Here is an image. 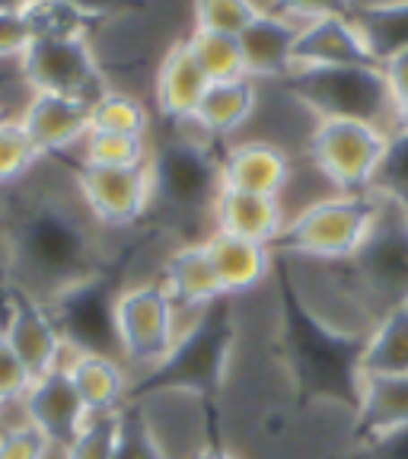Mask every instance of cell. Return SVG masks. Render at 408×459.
Wrapping results in <instances>:
<instances>
[{"instance_id": "obj_3", "label": "cell", "mask_w": 408, "mask_h": 459, "mask_svg": "<svg viewBox=\"0 0 408 459\" xmlns=\"http://www.w3.org/2000/svg\"><path fill=\"white\" fill-rule=\"evenodd\" d=\"M389 134V128L364 118H316L307 134L309 166L332 192H370L386 160Z\"/></svg>"}, {"instance_id": "obj_15", "label": "cell", "mask_w": 408, "mask_h": 459, "mask_svg": "<svg viewBox=\"0 0 408 459\" xmlns=\"http://www.w3.org/2000/svg\"><path fill=\"white\" fill-rule=\"evenodd\" d=\"M297 36H300V26L294 20L265 7V13L239 36L246 77H252L256 83L258 80H291Z\"/></svg>"}, {"instance_id": "obj_1", "label": "cell", "mask_w": 408, "mask_h": 459, "mask_svg": "<svg viewBox=\"0 0 408 459\" xmlns=\"http://www.w3.org/2000/svg\"><path fill=\"white\" fill-rule=\"evenodd\" d=\"M386 201L373 192H329L307 201L274 249L307 262H354L380 223Z\"/></svg>"}, {"instance_id": "obj_24", "label": "cell", "mask_w": 408, "mask_h": 459, "mask_svg": "<svg viewBox=\"0 0 408 459\" xmlns=\"http://www.w3.org/2000/svg\"><path fill=\"white\" fill-rule=\"evenodd\" d=\"M262 13L265 7L258 0H192L195 29H208V32L243 36Z\"/></svg>"}, {"instance_id": "obj_9", "label": "cell", "mask_w": 408, "mask_h": 459, "mask_svg": "<svg viewBox=\"0 0 408 459\" xmlns=\"http://www.w3.org/2000/svg\"><path fill=\"white\" fill-rule=\"evenodd\" d=\"M291 176H294L291 153L265 137L230 143L223 157L217 160V186L233 188V192L281 198L291 186Z\"/></svg>"}, {"instance_id": "obj_6", "label": "cell", "mask_w": 408, "mask_h": 459, "mask_svg": "<svg viewBox=\"0 0 408 459\" xmlns=\"http://www.w3.org/2000/svg\"><path fill=\"white\" fill-rule=\"evenodd\" d=\"M0 335L7 338L36 380L61 370L71 354V342L57 323L55 309L39 300L36 290L22 287H10L7 300L0 303Z\"/></svg>"}, {"instance_id": "obj_4", "label": "cell", "mask_w": 408, "mask_h": 459, "mask_svg": "<svg viewBox=\"0 0 408 459\" xmlns=\"http://www.w3.org/2000/svg\"><path fill=\"white\" fill-rule=\"evenodd\" d=\"M291 90L316 118H364L393 131V96L380 67H342V71H303L291 77Z\"/></svg>"}, {"instance_id": "obj_29", "label": "cell", "mask_w": 408, "mask_h": 459, "mask_svg": "<svg viewBox=\"0 0 408 459\" xmlns=\"http://www.w3.org/2000/svg\"><path fill=\"white\" fill-rule=\"evenodd\" d=\"M268 10L287 16V20H294L297 26L323 20V16H332V13H352L348 0H272Z\"/></svg>"}, {"instance_id": "obj_28", "label": "cell", "mask_w": 408, "mask_h": 459, "mask_svg": "<svg viewBox=\"0 0 408 459\" xmlns=\"http://www.w3.org/2000/svg\"><path fill=\"white\" fill-rule=\"evenodd\" d=\"M32 383H36V377L29 373V367L20 360V354L10 348L7 338L0 335V405L4 409H10V405L20 409L22 399L32 389Z\"/></svg>"}, {"instance_id": "obj_37", "label": "cell", "mask_w": 408, "mask_h": 459, "mask_svg": "<svg viewBox=\"0 0 408 459\" xmlns=\"http://www.w3.org/2000/svg\"><path fill=\"white\" fill-rule=\"evenodd\" d=\"M0 411H4V405H0Z\"/></svg>"}, {"instance_id": "obj_26", "label": "cell", "mask_w": 408, "mask_h": 459, "mask_svg": "<svg viewBox=\"0 0 408 459\" xmlns=\"http://www.w3.org/2000/svg\"><path fill=\"white\" fill-rule=\"evenodd\" d=\"M373 192L386 198L389 204L408 214V134L405 131H393L389 134V151L383 160L380 172H377V182H373Z\"/></svg>"}, {"instance_id": "obj_13", "label": "cell", "mask_w": 408, "mask_h": 459, "mask_svg": "<svg viewBox=\"0 0 408 459\" xmlns=\"http://www.w3.org/2000/svg\"><path fill=\"white\" fill-rule=\"evenodd\" d=\"M65 370L90 415L118 411L131 386V370L118 354L96 348H71Z\"/></svg>"}, {"instance_id": "obj_12", "label": "cell", "mask_w": 408, "mask_h": 459, "mask_svg": "<svg viewBox=\"0 0 408 459\" xmlns=\"http://www.w3.org/2000/svg\"><path fill=\"white\" fill-rule=\"evenodd\" d=\"M287 211L281 198L252 192H233V188H217L211 198V221L221 233L252 239V243L274 246L287 227Z\"/></svg>"}, {"instance_id": "obj_34", "label": "cell", "mask_w": 408, "mask_h": 459, "mask_svg": "<svg viewBox=\"0 0 408 459\" xmlns=\"http://www.w3.org/2000/svg\"><path fill=\"white\" fill-rule=\"evenodd\" d=\"M192 459H239L233 450H227V446H201V450L192 453Z\"/></svg>"}, {"instance_id": "obj_11", "label": "cell", "mask_w": 408, "mask_h": 459, "mask_svg": "<svg viewBox=\"0 0 408 459\" xmlns=\"http://www.w3.org/2000/svg\"><path fill=\"white\" fill-rule=\"evenodd\" d=\"M20 415L36 424L45 437L61 450V446L83 428L90 411H86V405L80 402L67 370L61 367V370L48 373V377H39V380L32 383V389H29V395L20 405Z\"/></svg>"}, {"instance_id": "obj_36", "label": "cell", "mask_w": 408, "mask_h": 459, "mask_svg": "<svg viewBox=\"0 0 408 459\" xmlns=\"http://www.w3.org/2000/svg\"><path fill=\"white\" fill-rule=\"evenodd\" d=\"M0 118H10V112H4V108H0Z\"/></svg>"}, {"instance_id": "obj_5", "label": "cell", "mask_w": 408, "mask_h": 459, "mask_svg": "<svg viewBox=\"0 0 408 459\" xmlns=\"http://www.w3.org/2000/svg\"><path fill=\"white\" fill-rule=\"evenodd\" d=\"M20 74L29 93L77 96L93 102L109 90L90 36H36L20 55Z\"/></svg>"}, {"instance_id": "obj_30", "label": "cell", "mask_w": 408, "mask_h": 459, "mask_svg": "<svg viewBox=\"0 0 408 459\" xmlns=\"http://www.w3.org/2000/svg\"><path fill=\"white\" fill-rule=\"evenodd\" d=\"M380 74H383V80H386V90H389V96H393V102L405 100L408 96V42L383 55Z\"/></svg>"}, {"instance_id": "obj_10", "label": "cell", "mask_w": 408, "mask_h": 459, "mask_svg": "<svg viewBox=\"0 0 408 459\" xmlns=\"http://www.w3.org/2000/svg\"><path fill=\"white\" fill-rule=\"evenodd\" d=\"M90 106L93 102L77 96L29 93L16 118L26 128L29 141L36 143V151L51 157L83 143V137L90 134Z\"/></svg>"}, {"instance_id": "obj_8", "label": "cell", "mask_w": 408, "mask_h": 459, "mask_svg": "<svg viewBox=\"0 0 408 459\" xmlns=\"http://www.w3.org/2000/svg\"><path fill=\"white\" fill-rule=\"evenodd\" d=\"M380 51L354 13H332L303 22L294 48V74L342 71V67H380ZM291 74V77H294Z\"/></svg>"}, {"instance_id": "obj_18", "label": "cell", "mask_w": 408, "mask_h": 459, "mask_svg": "<svg viewBox=\"0 0 408 459\" xmlns=\"http://www.w3.org/2000/svg\"><path fill=\"white\" fill-rule=\"evenodd\" d=\"M258 108V83L252 77L237 80H221L211 83L208 93L201 96L198 108L192 115V128H198L204 137L217 141V137L237 134L239 128L252 122V115Z\"/></svg>"}, {"instance_id": "obj_21", "label": "cell", "mask_w": 408, "mask_h": 459, "mask_svg": "<svg viewBox=\"0 0 408 459\" xmlns=\"http://www.w3.org/2000/svg\"><path fill=\"white\" fill-rule=\"evenodd\" d=\"M186 45H188L192 57L198 61V67L204 71V77H208L211 83L246 77L243 45H239V36H227V32H208V29H192V32L186 36Z\"/></svg>"}, {"instance_id": "obj_22", "label": "cell", "mask_w": 408, "mask_h": 459, "mask_svg": "<svg viewBox=\"0 0 408 459\" xmlns=\"http://www.w3.org/2000/svg\"><path fill=\"white\" fill-rule=\"evenodd\" d=\"M90 131H112V134H141L151 131V115L143 102L122 90H106L90 106Z\"/></svg>"}, {"instance_id": "obj_23", "label": "cell", "mask_w": 408, "mask_h": 459, "mask_svg": "<svg viewBox=\"0 0 408 459\" xmlns=\"http://www.w3.org/2000/svg\"><path fill=\"white\" fill-rule=\"evenodd\" d=\"M80 163L90 166H147L153 163L151 141L141 134L90 131L80 143Z\"/></svg>"}, {"instance_id": "obj_20", "label": "cell", "mask_w": 408, "mask_h": 459, "mask_svg": "<svg viewBox=\"0 0 408 459\" xmlns=\"http://www.w3.org/2000/svg\"><path fill=\"white\" fill-rule=\"evenodd\" d=\"M125 430H128V415L118 411H102L90 415L83 428L67 440L57 456L61 459H118L125 444Z\"/></svg>"}, {"instance_id": "obj_14", "label": "cell", "mask_w": 408, "mask_h": 459, "mask_svg": "<svg viewBox=\"0 0 408 459\" xmlns=\"http://www.w3.org/2000/svg\"><path fill=\"white\" fill-rule=\"evenodd\" d=\"M160 281H163V287L169 290L176 307L186 316H204L217 300L227 297L201 239L198 243L176 246V249L166 255Z\"/></svg>"}, {"instance_id": "obj_33", "label": "cell", "mask_w": 408, "mask_h": 459, "mask_svg": "<svg viewBox=\"0 0 408 459\" xmlns=\"http://www.w3.org/2000/svg\"><path fill=\"white\" fill-rule=\"evenodd\" d=\"M39 7V0H0V16H13V20H26L32 10Z\"/></svg>"}, {"instance_id": "obj_25", "label": "cell", "mask_w": 408, "mask_h": 459, "mask_svg": "<svg viewBox=\"0 0 408 459\" xmlns=\"http://www.w3.org/2000/svg\"><path fill=\"white\" fill-rule=\"evenodd\" d=\"M39 160H42V153L36 151V143L29 141L20 118L16 115L0 118V186L22 179Z\"/></svg>"}, {"instance_id": "obj_27", "label": "cell", "mask_w": 408, "mask_h": 459, "mask_svg": "<svg viewBox=\"0 0 408 459\" xmlns=\"http://www.w3.org/2000/svg\"><path fill=\"white\" fill-rule=\"evenodd\" d=\"M55 453L57 446L22 415L20 421L0 424V459H51Z\"/></svg>"}, {"instance_id": "obj_17", "label": "cell", "mask_w": 408, "mask_h": 459, "mask_svg": "<svg viewBox=\"0 0 408 459\" xmlns=\"http://www.w3.org/2000/svg\"><path fill=\"white\" fill-rule=\"evenodd\" d=\"M211 80L198 67V61L188 51L186 39L169 45L157 67V80H153V96H157V108L163 118L176 125L192 122L195 108H198L201 96L208 93Z\"/></svg>"}, {"instance_id": "obj_31", "label": "cell", "mask_w": 408, "mask_h": 459, "mask_svg": "<svg viewBox=\"0 0 408 459\" xmlns=\"http://www.w3.org/2000/svg\"><path fill=\"white\" fill-rule=\"evenodd\" d=\"M32 42L26 20H13V16H0V61H16Z\"/></svg>"}, {"instance_id": "obj_19", "label": "cell", "mask_w": 408, "mask_h": 459, "mask_svg": "<svg viewBox=\"0 0 408 459\" xmlns=\"http://www.w3.org/2000/svg\"><path fill=\"white\" fill-rule=\"evenodd\" d=\"M358 377H405L408 373V307L395 303L373 319L354 360Z\"/></svg>"}, {"instance_id": "obj_16", "label": "cell", "mask_w": 408, "mask_h": 459, "mask_svg": "<svg viewBox=\"0 0 408 459\" xmlns=\"http://www.w3.org/2000/svg\"><path fill=\"white\" fill-rule=\"evenodd\" d=\"M201 243H204V252H208L211 265L217 272V281H221L227 297L249 294V290H256L272 274L274 246L252 243V239L221 233V230H211Z\"/></svg>"}, {"instance_id": "obj_32", "label": "cell", "mask_w": 408, "mask_h": 459, "mask_svg": "<svg viewBox=\"0 0 408 459\" xmlns=\"http://www.w3.org/2000/svg\"><path fill=\"white\" fill-rule=\"evenodd\" d=\"M77 13H83L86 20L93 22V20H102V16L115 13V10H122L128 7V0H67Z\"/></svg>"}, {"instance_id": "obj_2", "label": "cell", "mask_w": 408, "mask_h": 459, "mask_svg": "<svg viewBox=\"0 0 408 459\" xmlns=\"http://www.w3.org/2000/svg\"><path fill=\"white\" fill-rule=\"evenodd\" d=\"M182 309L169 297L160 278L135 281L112 294V335L115 351L128 370H160L166 367L188 329Z\"/></svg>"}, {"instance_id": "obj_7", "label": "cell", "mask_w": 408, "mask_h": 459, "mask_svg": "<svg viewBox=\"0 0 408 459\" xmlns=\"http://www.w3.org/2000/svg\"><path fill=\"white\" fill-rule=\"evenodd\" d=\"M77 195L83 208L90 211L102 227H131L137 223L153 195H157V172L153 163L147 166H77Z\"/></svg>"}, {"instance_id": "obj_35", "label": "cell", "mask_w": 408, "mask_h": 459, "mask_svg": "<svg viewBox=\"0 0 408 459\" xmlns=\"http://www.w3.org/2000/svg\"><path fill=\"white\" fill-rule=\"evenodd\" d=\"M393 131H405L408 134V96L393 106Z\"/></svg>"}]
</instances>
